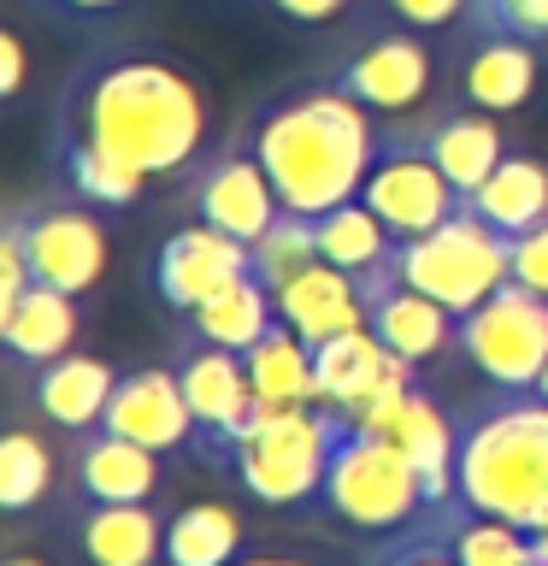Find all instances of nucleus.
Here are the masks:
<instances>
[{"label": "nucleus", "instance_id": "f257e3e1", "mask_svg": "<svg viewBox=\"0 0 548 566\" xmlns=\"http://www.w3.org/2000/svg\"><path fill=\"white\" fill-rule=\"evenodd\" d=\"M71 136L130 159L141 177H171L201 154L207 101L189 71L154 53L95 65L71 95Z\"/></svg>", "mask_w": 548, "mask_h": 566}, {"label": "nucleus", "instance_id": "f03ea898", "mask_svg": "<svg viewBox=\"0 0 548 566\" xmlns=\"http://www.w3.org/2000/svg\"><path fill=\"white\" fill-rule=\"evenodd\" d=\"M378 148L383 142L371 136V106L342 95L336 83L265 106L254 130V154L272 177L283 212H307V219L342 201H360Z\"/></svg>", "mask_w": 548, "mask_h": 566}, {"label": "nucleus", "instance_id": "7ed1b4c3", "mask_svg": "<svg viewBox=\"0 0 548 566\" xmlns=\"http://www.w3.org/2000/svg\"><path fill=\"white\" fill-rule=\"evenodd\" d=\"M454 490L472 513L525 525L537 537L548 531V401L537 389H502V401L460 424Z\"/></svg>", "mask_w": 548, "mask_h": 566}, {"label": "nucleus", "instance_id": "20e7f679", "mask_svg": "<svg viewBox=\"0 0 548 566\" xmlns=\"http://www.w3.org/2000/svg\"><path fill=\"white\" fill-rule=\"evenodd\" d=\"M318 507L336 513V520L354 525V531L396 537V531L419 525L424 513H431V495H424V478L413 472V460H407L389 437L354 431V424L336 419V442H330L325 484H318Z\"/></svg>", "mask_w": 548, "mask_h": 566}, {"label": "nucleus", "instance_id": "39448f33", "mask_svg": "<svg viewBox=\"0 0 548 566\" xmlns=\"http://www.w3.org/2000/svg\"><path fill=\"white\" fill-rule=\"evenodd\" d=\"M396 272L401 283H413L419 295L442 301L454 318H466L472 307L513 283V237H502L495 224H484L477 212L460 201L454 219H442L436 230L396 248Z\"/></svg>", "mask_w": 548, "mask_h": 566}, {"label": "nucleus", "instance_id": "423d86ee", "mask_svg": "<svg viewBox=\"0 0 548 566\" xmlns=\"http://www.w3.org/2000/svg\"><path fill=\"white\" fill-rule=\"evenodd\" d=\"M336 419L330 407L301 401V407H260V424L242 437V449L230 454V472L242 478V490L265 507H301L318 502L330 467Z\"/></svg>", "mask_w": 548, "mask_h": 566}, {"label": "nucleus", "instance_id": "0eeeda50", "mask_svg": "<svg viewBox=\"0 0 548 566\" xmlns=\"http://www.w3.org/2000/svg\"><path fill=\"white\" fill-rule=\"evenodd\" d=\"M454 348L495 389H537L548 366V301L530 295L525 283H502L484 307L460 318Z\"/></svg>", "mask_w": 548, "mask_h": 566}, {"label": "nucleus", "instance_id": "6e6552de", "mask_svg": "<svg viewBox=\"0 0 548 566\" xmlns=\"http://www.w3.org/2000/svg\"><path fill=\"white\" fill-rule=\"evenodd\" d=\"M177 384H183V401L194 413V449L207 460H219V467H230V454L242 449V437L260 424V407H265L254 396V378H247L242 354L189 336L183 354H177Z\"/></svg>", "mask_w": 548, "mask_h": 566}, {"label": "nucleus", "instance_id": "1a4fd4ad", "mask_svg": "<svg viewBox=\"0 0 548 566\" xmlns=\"http://www.w3.org/2000/svg\"><path fill=\"white\" fill-rule=\"evenodd\" d=\"M360 201L396 230V242H413V237H424V230H436L442 219H454L460 189L442 177L431 148L389 142V148H378V159H371V177H366Z\"/></svg>", "mask_w": 548, "mask_h": 566}, {"label": "nucleus", "instance_id": "9d476101", "mask_svg": "<svg viewBox=\"0 0 548 566\" xmlns=\"http://www.w3.org/2000/svg\"><path fill=\"white\" fill-rule=\"evenodd\" d=\"M12 224H18V237H24L35 283L65 290V295H83V290L101 283V272H106V230H101L95 212L42 207V212H12Z\"/></svg>", "mask_w": 548, "mask_h": 566}, {"label": "nucleus", "instance_id": "9b49d317", "mask_svg": "<svg viewBox=\"0 0 548 566\" xmlns=\"http://www.w3.org/2000/svg\"><path fill=\"white\" fill-rule=\"evenodd\" d=\"M247 272H254V248L242 237H224V230L201 224V219L171 230L159 242V260H154V283L166 295V307H177V313H194L201 301H212Z\"/></svg>", "mask_w": 548, "mask_h": 566}, {"label": "nucleus", "instance_id": "f8f14e48", "mask_svg": "<svg viewBox=\"0 0 548 566\" xmlns=\"http://www.w3.org/2000/svg\"><path fill=\"white\" fill-rule=\"evenodd\" d=\"M360 283V301H366V325L371 336L389 348V354H401L407 366H424V360H436L442 348L454 343V313L442 307V301L431 295H419L413 283H401L396 272V260L383 265V272H371V277H354Z\"/></svg>", "mask_w": 548, "mask_h": 566}, {"label": "nucleus", "instance_id": "ddd939ff", "mask_svg": "<svg viewBox=\"0 0 548 566\" xmlns=\"http://www.w3.org/2000/svg\"><path fill=\"white\" fill-rule=\"evenodd\" d=\"M194 219L224 230V237H242V242H260L265 230L283 219V201L265 177L260 154H219L194 171Z\"/></svg>", "mask_w": 548, "mask_h": 566}, {"label": "nucleus", "instance_id": "4468645a", "mask_svg": "<svg viewBox=\"0 0 548 566\" xmlns=\"http://www.w3.org/2000/svg\"><path fill=\"white\" fill-rule=\"evenodd\" d=\"M101 431L130 437L154 454H171L194 442V413L183 401V384H177V366H148V371H124L113 389V407H106Z\"/></svg>", "mask_w": 548, "mask_h": 566}, {"label": "nucleus", "instance_id": "2eb2a0df", "mask_svg": "<svg viewBox=\"0 0 548 566\" xmlns=\"http://www.w3.org/2000/svg\"><path fill=\"white\" fill-rule=\"evenodd\" d=\"M396 384H413V366H407L401 354H389L378 336H371V325L342 331V336H330V343L313 348V401L330 407V413H348V407L383 396V389H396Z\"/></svg>", "mask_w": 548, "mask_h": 566}, {"label": "nucleus", "instance_id": "dca6fc26", "mask_svg": "<svg viewBox=\"0 0 548 566\" xmlns=\"http://www.w3.org/2000/svg\"><path fill=\"white\" fill-rule=\"evenodd\" d=\"M336 88L371 113H407L431 88V48L419 35H378L336 71Z\"/></svg>", "mask_w": 548, "mask_h": 566}, {"label": "nucleus", "instance_id": "f3484780", "mask_svg": "<svg viewBox=\"0 0 548 566\" xmlns=\"http://www.w3.org/2000/svg\"><path fill=\"white\" fill-rule=\"evenodd\" d=\"M277 318L289 325L301 343H330L342 331H360L366 325V301H360V283L348 272H336L330 260L307 265L301 277H289L277 290Z\"/></svg>", "mask_w": 548, "mask_h": 566}, {"label": "nucleus", "instance_id": "a211bd4d", "mask_svg": "<svg viewBox=\"0 0 548 566\" xmlns=\"http://www.w3.org/2000/svg\"><path fill=\"white\" fill-rule=\"evenodd\" d=\"M396 449L413 460V472L424 478V495H431V513L442 507H460V490H454V460H460V424L442 419V407L424 396V389L413 384L401 401L396 424L383 431Z\"/></svg>", "mask_w": 548, "mask_h": 566}, {"label": "nucleus", "instance_id": "6ab92c4d", "mask_svg": "<svg viewBox=\"0 0 548 566\" xmlns=\"http://www.w3.org/2000/svg\"><path fill=\"white\" fill-rule=\"evenodd\" d=\"M77 548L88 566H154L166 555V525L148 502H83Z\"/></svg>", "mask_w": 548, "mask_h": 566}, {"label": "nucleus", "instance_id": "aec40b11", "mask_svg": "<svg viewBox=\"0 0 548 566\" xmlns=\"http://www.w3.org/2000/svg\"><path fill=\"white\" fill-rule=\"evenodd\" d=\"M113 389L118 371L95 354H60L35 371V407L48 413V424H65V431H101Z\"/></svg>", "mask_w": 548, "mask_h": 566}, {"label": "nucleus", "instance_id": "412c9836", "mask_svg": "<svg viewBox=\"0 0 548 566\" xmlns=\"http://www.w3.org/2000/svg\"><path fill=\"white\" fill-rule=\"evenodd\" d=\"M77 495L83 502H148L159 484V454L130 437L95 431L77 442Z\"/></svg>", "mask_w": 548, "mask_h": 566}, {"label": "nucleus", "instance_id": "4be33fe9", "mask_svg": "<svg viewBox=\"0 0 548 566\" xmlns=\"http://www.w3.org/2000/svg\"><path fill=\"white\" fill-rule=\"evenodd\" d=\"M71 336H77V295L48 290V283H30L18 301L0 307V343H7L18 360H60L71 354Z\"/></svg>", "mask_w": 548, "mask_h": 566}, {"label": "nucleus", "instance_id": "5701e85b", "mask_svg": "<svg viewBox=\"0 0 548 566\" xmlns=\"http://www.w3.org/2000/svg\"><path fill=\"white\" fill-rule=\"evenodd\" d=\"M466 207L502 237H525L530 224L548 219V166L530 154H507L484 184L466 195Z\"/></svg>", "mask_w": 548, "mask_h": 566}, {"label": "nucleus", "instance_id": "b1692460", "mask_svg": "<svg viewBox=\"0 0 548 566\" xmlns=\"http://www.w3.org/2000/svg\"><path fill=\"white\" fill-rule=\"evenodd\" d=\"M183 325H189V336H201V343H212V348L247 354L265 331H277V295L247 272L212 301H201L194 313H183Z\"/></svg>", "mask_w": 548, "mask_h": 566}, {"label": "nucleus", "instance_id": "393cba45", "mask_svg": "<svg viewBox=\"0 0 548 566\" xmlns=\"http://www.w3.org/2000/svg\"><path fill=\"white\" fill-rule=\"evenodd\" d=\"M537 88V42L519 35H484L466 60V101L484 113H519Z\"/></svg>", "mask_w": 548, "mask_h": 566}, {"label": "nucleus", "instance_id": "a878e982", "mask_svg": "<svg viewBox=\"0 0 548 566\" xmlns=\"http://www.w3.org/2000/svg\"><path fill=\"white\" fill-rule=\"evenodd\" d=\"M313 224H318V260H330L336 272H348V277L383 272V265L396 260V248H401L396 230H389L366 201H342V207L318 212Z\"/></svg>", "mask_w": 548, "mask_h": 566}, {"label": "nucleus", "instance_id": "bb28decb", "mask_svg": "<svg viewBox=\"0 0 548 566\" xmlns=\"http://www.w3.org/2000/svg\"><path fill=\"white\" fill-rule=\"evenodd\" d=\"M424 148H431V159L442 166V177L460 189V201L484 184V177L507 159V142L502 130H495V118L477 106V113H454V118H442L431 136H424Z\"/></svg>", "mask_w": 548, "mask_h": 566}, {"label": "nucleus", "instance_id": "cd10ccee", "mask_svg": "<svg viewBox=\"0 0 548 566\" xmlns=\"http://www.w3.org/2000/svg\"><path fill=\"white\" fill-rule=\"evenodd\" d=\"M247 378H254V396L265 407H301L313 401V343H301V336L277 318V331H265L254 348L242 354Z\"/></svg>", "mask_w": 548, "mask_h": 566}, {"label": "nucleus", "instance_id": "c85d7f7f", "mask_svg": "<svg viewBox=\"0 0 548 566\" xmlns=\"http://www.w3.org/2000/svg\"><path fill=\"white\" fill-rule=\"evenodd\" d=\"M449 548H454L460 566H548L537 531L489 520V513H472V507H454Z\"/></svg>", "mask_w": 548, "mask_h": 566}, {"label": "nucleus", "instance_id": "c756f323", "mask_svg": "<svg viewBox=\"0 0 548 566\" xmlns=\"http://www.w3.org/2000/svg\"><path fill=\"white\" fill-rule=\"evenodd\" d=\"M236 543H242L236 513L219 502H194L166 520V555L159 560L166 566H230L236 560Z\"/></svg>", "mask_w": 548, "mask_h": 566}, {"label": "nucleus", "instance_id": "7c9ffc66", "mask_svg": "<svg viewBox=\"0 0 548 566\" xmlns=\"http://www.w3.org/2000/svg\"><path fill=\"white\" fill-rule=\"evenodd\" d=\"M65 184H71V195L77 201H88V207H130L136 195H141V177L130 159H118V154H106V148H95V142H77V136H65Z\"/></svg>", "mask_w": 548, "mask_h": 566}, {"label": "nucleus", "instance_id": "2f4dec72", "mask_svg": "<svg viewBox=\"0 0 548 566\" xmlns=\"http://www.w3.org/2000/svg\"><path fill=\"white\" fill-rule=\"evenodd\" d=\"M254 248V277L265 283V290H283L289 277H301L307 265H318V224L307 219V212H283V219L265 230Z\"/></svg>", "mask_w": 548, "mask_h": 566}, {"label": "nucleus", "instance_id": "473e14b6", "mask_svg": "<svg viewBox=\"0 0 548 566\" xmlns=\"http://www.w3.org/2000/svg\"><path fill=\"white\" fill-rule=\"evenodd\" d=\"M53 490V454L35 431H12L0 442V507L30 513Z\"/></svg>", "mask_w": 548, "mask_h": 566}, {"label": "nucleus", "instance_id": "72a5a7b5", "mask_svg": "<svg viewBox=\"0 0 548 566\" xmlns=\"http://www.w3.org/2000/svg\"><path fill=\"white\" fill-rule=\"evenodd\" d=\"M449 520H454V507H442V513H431V520L396 531V537L371 555V566H460L454 548H449Z\"/></svg>", "mask_w": 548, "mask_h": 566}, {"label": "nucleus", "instance_id": "f704fd0d", "mask_svg": "<svg viewBox=\"0 0 548 566\" xmlns=\"http://www.w3.org/2000/svg\"><path fill=\"white\" fill-rule=\"evenodd\" d=\"M472 24L484 35L548 42V0H472Z\"/></svg>", "mask_w": 548, "mask_h": 566}, {"label": "nucleus", "instance_id": "c9c22d12", "mask_svg": "<svg viewBox=\"0 0 548 566\" xmlns=\"http://www.w3.org/2000/svg\"><path fill=\"white\" fill-rule=\"evenodd\" d=\"M513 283H525L530 295L548 301V219L530 224L525 237H513Z\"/></svg>", "mask_w": 548, "mask_h": 566}, {"label": "nucleus", "instance_id": "e433bc0d", "mask_svg": "<svg viewBox=\"0 0 548 566\" xmlns=\"http://www.w3.org/2000/svg\"><path fill=\"white\" fill-rule=\"evenodd\" d=\"M383 7L396 12L401 24H413V30H442V24H454L472 0H383Z\"/></svg>", "mask_w": 548, "mask_h": 566}, {"label": "nucleus", "instance_id": "4c0bfd02", "mask_svg": "<svg viewBox=\"0 0 548 566\" xmlns=\"http://www.w3.org/2000/svg\"><path fill=\"white\" fill-rule=\"evenodd\" d=\"M277 18H289V24H330V18L348 12V0H265Z\"/></svg>", "mask_w": 548, "mask_h": 566}, {"label": "nucleus", "instance_id": "58836bf2", "mask_svg": "<svg viewBox=\"0 0 548 566\" xmlns=\"http://www.w3.org/2000/svg\"><path fill=\"white\" fill-rule=\"evenodd\" d=\"M18 88H24V42L7 30V35H0V95L12 101Z\"/></svg>", "mask_w": 548, "mask_h": 566}, {"label": "nucleus", "instance_id": "ea45409f", "mask_svg": "<svg viewBox=\"0 0 548 566\" xmlns=\"http://www.w3.org/2000/svg\"><path fill=\"white\" fill-rule=\"evenodd\" d=\"M53 7H65V12H83V18H106V12H124L130 0H53Z\"/></svg>", "mask_w": 548, "mask_h": 566}, {"label": "nucleus", "instance_id": "a19ab883", "mask_svg": "<svg viewBox=\"0 0 548 566\" xmlns=\"http://www.w3.org/2000/svg\"><path fill=\"white\" fill-rule=\"evenodd\" d=\"M236 566H307V560H236Z\"/></svg>", "mask_w": 548, "mask_h": 566}, {"label": "nucleus", "instance_id": "79ce46f5", "mask_svg": "<svg viewBox=\"0 0 548 566\" xmlns=\"http://www.w3.org/2000/svg\"><path fill=\"white\" fill-rule=\"evenodd\" d=\"M537 396L548 401V366H542V378H537Z\"/></svg>", "mask_w": 548, "mask_h": 566}, {"label": "nucleus", "instance_id": "37998d69", "mask_svg": "<svg viewBox=\"0 0 548 566\" xmlns=\"http://www.w3.org/2000/svg\"><path fill=\"white\" fill-rule=\"evenodd\" d=\"M7 566H42V560H24V555H18V560H7Z\"/></svg>", "mask_w": 548, "mask_h": 566}, {"label": "nucleus", "instance_id": "c03bdc74", "mask_svg": "<svg viewBox=\"0 0 548 566\" xmlns=\"http://www.w3.org/2000/svg\"><path fill=\"white\" fill-rule=\"evenodd\" d=\"M542 555H548V531H542Z\"/></svg>", "mask_w": 548, "mask_h": 566}]
</instances>
